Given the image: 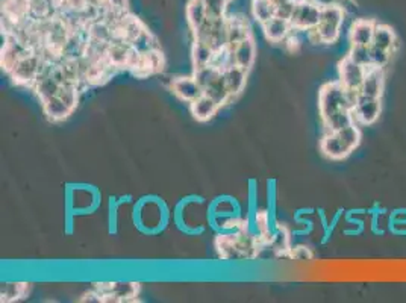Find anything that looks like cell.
<instances>
[{
  "instance_id": "29",
  "label": "cell",
  "mask_w": 406,
  "mask_h": 303,
  "mask_svg": "<svg viewBox=\"0 0 406 303\" xmlns=\"http://www.w3.org/2000/svg\"><path fill=\"white\" fill-rule=\"evenodd\" d=\"M351 58L358 62L363 67L370 65V46H360V44H351V50L347 53Z\"/></svg>"
},
{
  "instance_id": "30",
  "label": "cell",
  "mask_w": 406,
  "mask_h": 303,
  "mask_svg": "<svg viewBox=\"0 0 406 303\" xmlns=\"http://www.w3.org/2000/svg\"><path fill=\"white\" fill-rule=\"evenodd\" d=\"M231 0H205L208 17H224Z\"/></svg>"
},
{
  "instance_id": "3",
  "label": "cell",
  "mask_w": 406,
  "mask_h": 303,
  "mask_svg": "<svg viewBox=\"0 0 406 303\" xmlns=\"http://www.w3.org/2000/svg\"><path fill=\"white\" fill-rule=\"evenodd\" d=\"M346 17L347 15L335 5L322 8L320 22L316 26V31L320 40H322V44H335L338 41Z\"/></svg>"
},
{
  "instance_id": "31",
  "label": "cell",
  "mask_w": 406,
  "mask_h": 303,
  "mask_svg": "<svg viewBox=\"0 0 406 303\" xmlns=\"http://www.w3.org/2000/svg\"><path fill=\"white\" fill-rule=\"evenodd\" d=\"M393 53L388 50L379 49L376 46H370V61L373 65H377V67H386V64L390 62Z\"/></svg>"
},
{
  "instance_id": "17",
  "label": "cell",
  "mask_w": 406,
  "mask_h": 303,
  "mask_svg": "<svg viewBox=\"0 0 406 303\" xmlns=\"http://www.w3.org/2000/svg\"><path fill=\"white\" fill-rule=\"evenodd\" d=\"M32 88H34V91L36 93V96L40 97V100L43 103V102L49 100L53 96H58L61 83H60L58 79L55 78V74L39 76Z\"/></svg>"
},
{
  "instance_id": "26",
  "label": "cell",
  "mask_w": 406,
  "mask_h": 303,
  "mask_svg": "<svg viewBox=\"0 0 406 303\" xmlns=\"http://www.w3.org/2000/svg\"><path fill=\"white\" fill-rule=\"evenodd\" d=\"M388 231L394 235H406V208H398L390 213Z\"/></svg>"
},
{
  "instance_id": "7",
  "label": "cell",
  "mask_w": 406,
  "mask_h": 303,
  "mask_svg": "<svg viewBox=\"0 0 406 303\" xmlns=\"http://www.w3.org/2000/svg\"><path fill=\"white\" fill-rule=\"evenodd\" d=\"M364 74L365 67L355 62L349 55H346L344 58L338 62V81L341 82L349 91L360 93Z\"/></svg>"
},
{
  "instance_id": "18",
  "label": "cell",
  "mask_w": 406,
  "mask_h": 303,
  "mask_svg": "<svg viewBox=\"0 0 406 303\" xmlns=\"http://www.w3.org/2000/svg\"><path fill=\"white\" fill-rule=\"evenodd\" d=\"M187 23L191 32L197 31L208 20L205 0H190L187 5Z\"/></svg>"
},
{
  "instance_id": "21",
  "label": "cell",
  "mask_w": 406,
  "mask_h": 303,
  "mask_svg": "<svg viewBox=\"0 0 406 303\" xmlns=\"http://www.w3.org/2000/svg\"><path fill=\"white\" fill-rule=\"evenodd\" d=\"M215 50L210 44H206L203 41H196L193 40L191 46V61L194 69H201L205 67V65H211L214 60Z\"/></svg>"
},
{
  "instance_id": "32",
  "label": "cell",
  "mask_w": 406,
  "mask_h": 303,
  "mask_svg": "<svg viewBox=\"0 0 406 303\" xmlns=\"http://www.w3.org/2000/svg\"><path fill=\"white\" fill-rule=\"evenodd\" d=\"M119 201L116 197H109V206H108V224H109V234L117 232L119 224Z\"/></svg>"
},
{
  "instance_id": "6",
  "label": "cell",
  "mask_w": 406,
  "mask_h": 303,
  "mask_svg": "<svg viewBox=\"0 0 406 303\" xmlns=\"http://www.w3.org/2000/svg\"><path fill=\"white\" fill-rule=\"evenodd\" d=\"M40 67H41V58L40 55L34 52L31 55L25 56L20 61H18L14 69L9 72L13 76V79L20 83V85H26V87H34V83L39 78V73H40Z\"/></svg>"
},
{
  "instance_id": "19",
  "label": "cell",
  "mask_w": 406,
  "mask_h": 303,
  "mask_svg": "<svg viewBox=\"0 0 406 303\" xmlns=\"http://www.w3.org/2000/svg\"><path fill=\"white\" fill-rule=\"evenodd\" d=\"M43 109L47 119L52 121H62L74 111L60 96H53L49 100L43 102Z\"/></svg>"
},
{
  "instance_id": "12",
  "label": "cell",
  "mask_w": 406,
  "mask_h": 303,
  "mask_svg": "<svg viewBox=\"0 0 406 303\" xmlns=\"http://www.w3.org/2000/svg\"><path fill=\"white\" fill-rule=\"evenodd\" d=\"M232 55L235 65H238V67L245 70H250L255 60H257V44H255L253 38L252 36L245 38L244 41L232 47Z\"/></svg>"
},
{
  "instance_id": "15",
  "label": "cell",
  "mask_w": 406,
  "mask_h": 303,
  "mask_svg": "<svg viewBox=\"0 0 406 303\" xmlns=\"http://www.w3.org/2000/svg\"><path fill=\"white\" fill-rule=\"evenodd\" d=\"M398 35L393 31V27L388 25H382V23H376L374 27V34H373V41L372 46L379 47V49L388 50L394 53L395 47H398Z\"/></svg>"
},
{
  "instance_id": "8",
  "label": "cell",
  "mask_w": 406,
  "mask_h": 303,
  "mask_svg": "<svg viewBox=\"0 0 406 303\" xmlns=\"http://www.w3.org/2000/svg\"><path fill=\"white\" fill-rule=\"evenodd\" d=\"M385 88V72L384 67H377V65H367L364 81L360 88V94L368 97L382 99Z\"/></svg>"
},
{
  "instance_id": "13",
  "label": "cell",
  "mask_w": 406,
  "mask_h": 303,
  "mask_svg": "<svg viewBox=\"0 0 406 303\" xmlns=\"http://www.w3.org/2000/svg\"><path fill=\"white\" fill-rule=\"evenodd\" d=\"M220 108L222 107L219 105V103L214 102L210 96H206V94H202L201 97H197L196 100L190 103L191 116L197 121H202V123L210 121Z\"/></svg>"
},
{
  "instance_id": "16",
  "label": "cell",
  "mask_w": 406,
  "mask_h": 303,
  "mask_svg": "<svg viewBox=\"0 0 406 303\" xmlns=\"http://www.w3.org/2000/svg\"><path fill=\"white\" fill-rule=\"evenodd\" d=\"M248 72L249 70L241 69V67H238V65H232V67L226 69L223 72L226 87H228L232 99L237 97L238 94H241V91L244 90L245 81H248Z\"/></svg>"
},
{
  "instance_id": "2",
  "label": "cell",
  "mask_w": 406,
  "mask_h": 303,
  "mask_svg": "<svg viewBox=\"0 0 406 303\" xmlns=\"http://www.w3.org/2000/svg\"><path fill=\"white\" fill-rule=\"evenodd\" d=\"M358 94V91H349L339 81L326 82L318 91L320 119L325 120L343 109H353Z\"/></svg>"
},
{
  "instance_id": "10",
  "label": "cell",
  "mask_w": 406,
  "mask_h": 303,
  "mask_svg": "<svg viewBox=\"0 0 406 303\" xmlns=\"http://www.w3.org/2000/svg\"><path fill=\"white\" fill-rule=\"evenodd\" d=\"M376 23L373 18H356L349 29V41L351 44L372 46Z\"/></svg>"
},
{
  "instance_id": "27",
  "label": "cell",
  "mask_w": 406,
  "mask_h": 303,
  "mask_svg": "<svg viewBox=\"0 0 406 303\" xmlns=\"http://www.w3.org/2000/svg\"><path fill=\"white\" fill-rule=\"evenodd\" d=\"M222 73V70H219L217 67H214V65H205V67H201V69H194L193 70V76H194V79L199 82L201 87L205 90L208 85H210L217 76H219Z\"/></svg>"
},
{
  "instance_id": "25",
  "label": "cell",
  "mask_w": 406,
  "mask_h": 303,
  "mask_svg": "<svg viewBox=\"0 0 406 303\" xmlns=\"http://www.w3.org/2000/svg\"><path fill=\"white\" fill-rule=\"evenodd\" d=\"M27 288V283L23 282H5L0 288V295H2V302H14L25 296Z\"/></svg>"
},
{
  "instance_id": "20",
  "label": "cell",
  "mask_w": 406,
  "mask_h": 303,
  "mask_svg": "<svg viewBox=\"0 0 406 303\" xmlns=\"http://www.w3.org/2000/svg\"><path fill=\"white\" fill-rule=\"evenodd\" d=\"M203 94H206V96H210L214 102L219 103L220 107L226 105L229 100H232V96H231V93L228 90V87H226V81H224V76H223V72L217 76V78L208 85V87L203 90Z\"/></svg>"
},
{
  "instance_id": "4",
  "label": "cell",
  "mask_w": 406,
  "mask_h": 303,
  "mask_svg": "<svg viewBox=\"0 0 406 303\" xmlns=\"http://www.w3.org/2000/svg\"><path fill=\"white\" fill-rule=\"evenodd\" d=\"M320 15H322V8L314 5L311 0H297L290 22L292 29L299 32H306L309 29H314L318 25Z\"/></svg>"
},
{
  "instance_id": "35",
  "label": "cell",
  "mask_w": 406,
  "mask_h": 303,
  "mask_svg": "<svg viewBox=\"0 0 406 303\" xmlns=\"http://www.w3.org/2000/svg\"><path fill=\"white\" fill-rule=\"evenodd\" d=\"M314 5L320 6V8H326V6H332L335 5V0H311Z\"/></svg>"
},
{
  "instance_id": "14",
  "label": "cell",
  "mask_w": 406,
  "mask_h": 303,
  "mask_svg": "<svg viewBox=\"0 0 406 303\" xmlns=\"http://www.w3.org/2000/svg\"><path fill=\"white\" fill-rule=\"evenodd\" d=\"M249 36H252L250 26L245 18L238 17V15L228 17V47L229 49H232V47L244 41L245 38H249Z\"/></svg>"
},
{
  "instance_id": "34",
  "label": "cell",
  "mask_w": 406,
  "mask_h": 303,
  "mask_svg": "<svg viewBox=\"0 0 406 303\" xmlns=\"http://www.w3.org/2000/svg\"><path fill=\"white\" fill-rule=\"evenodd\" d=\"M335 6H338L341 11L349 15V14H353L358 6H356V2L355 0H335Z\"/></svg>"
},
{
  "instance_id": "1",
  "label": "cell",
  "mask_w": 406,
  "mask_h": 303,
  "mask_svg": "<svg viewBox=\"0 0 406 303\" xmlns=\"http://www.w3.org/2000/svg\"><path fill=\"white\" fill-rule=\"evenodd\" d=\"M363 134L360 125H353L343 128L335 132H325V135L320 140V150L322 154L332 161H343L351 156L355 149L360 146Z\"/></svg>"
},
{
  "instance_id": "22",
  "label": "cell",
  "mask_w": 406,
  "mask_h": 303,
  "mask_svg": "<svg viewBox=\"0 0 406 303\" xmlns=\"http://www.w3.org/2000/svg\"><path fill=\"white\" fill-rule=\"evenodd\" d=\"M322 123H323L325 132H335V130H339V129L353 125L355 123L353 112H352V109L338 111V112L332 114V116H329L327 119L322 120Z\"/></svg>"
},
{
  "instance_id": "33",
  "label": "cell",
  "mask_w": 406,
  "mask_h": 303,
  "mask_svg": "<svg viewBox=\"0 0 406 303\" xmlns=\"http://www.w3.org/2000/svg\"><path fill=\"white\" fill-rule=\"evenodd\" d=\"M290 257L296 261H309V260H313V252H311L308 245L299 244V245H295V248H291Z\"/></svg>"
},
{
  "instance_id": "11",
  "label": "cell",
  "mask_w": 406,
  "mask_h": 303,
  "mask_svg": "<svg viewBox=\"0 0 406 303\" xmlns=\"http://www.w3.org/2000/svg\"><path fill=\"white\" fill-rule=\"evenodd\" d=\"M261 26H262L264 35H266L267 40L271 43H284L285 38L292 31V26L288 18H282L278 15L270 18L269 22H266Z\"/></svg>"
},
{
  "instance_id": "28",
  "label": "cell",
  "mask_w": 406,
  "mask_h": 303,
  "mask_svg": "<svg viewBox=\"0 0 406 303\" xmlns=\"http://www.w3.org/2000/svg\"><path fill=\"white\" fill-rule=\"evenodd\" d=\"M79 85L76 83H64L61 85V88H60V93H58V96L67 103V105L74 109L78 107V102H79Z\"/></svg>"
},
{
  "instance_id": "24",
  "label": "cell",
  "mask_w": 406,
  "mask_h": 303,
  "mask_svg": "<svg viewBox=\"0 0 406 303\" xmlns=\"http://www.w3.org/2000/svg\"><path fill=\"white\" fill-rule=\"evenodd\" d=\"M252 14L255 20L264 25L270 18L276 15V8L273 5V0H253L252 2Z\"/></svg>"
},
{
  "instance_id": "9",
  "label": "cell",
  "mask_w": 406,
  "mask_h": 303,
  "mask_svg": "<svg viewBox=\"0 0 406 303\" xmlns=\"http://www.w3.org/2000/svg\"><path fill=\"white\" fill-rule=\"evenodd\" d=\"M170 88L176 94V96L184 100L191 103L197 97H201L203 94V88L194 79V76H181V78H175L170 82Z\"/></svg>"
},
{
  "instance_id": "5",
  "label": "cell",
  "mask_w": 406,
  "mask_h": 303,
  "mask_svg": "<svg viewBox=\"0 0 406 303\" xmlns=\"http://www.w3.org/2000/svg\"><path fill=\"white\" fill-rule=\"evenodd\" d=\"M353 119L360 126H372L379 120L382 112V99L368 97L364 94H358L353 105Z\"/></svg>"
},
{
  "instance_id": "23",
  "label": "cell",
  "mask_w": 406,
  "mask_h": 303,
  "mask_svg": "<svg viewBox=\"0 0 406 303\" xmlns=\"http://www.w3.org/2000/svg\"><path fill=\"white\" fill-rule=\"evenodd\" d=\"M291 240H292V235H291V231H288V227L278 224L275 232L271 234L270 245L273 250H276L280 255H290V250L292 248Z\"/></svg>"
}]
</instances>
